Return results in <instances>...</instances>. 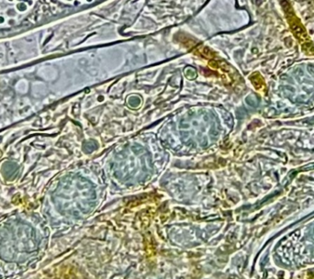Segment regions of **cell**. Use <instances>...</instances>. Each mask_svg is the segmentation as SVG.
<instances>
[{
  "instance_id": "6da1fadb",
  "label": "cell",
  "mask_w": 314,
  "mask_h": 279,
  "mask_svg": "<svg viewBox=\"0 0 314 279\" xmlns=\"http://www.w3.org/2000/svg\"><path fill=\"white\" fill-rule=\"evenodd\" d=\"M67 1H70V0H67Z\"/></svg>"
}]
</instances>
